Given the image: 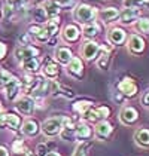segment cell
<instances>
[{
    "instance_id": "ab89813d",
    "label": "cell",
    "mask_w": 149,
    "mask_h": 156,
    "mask_svg": "<svg viewBox=\"0 0 149 156\" xmlns=\"http://www.w3.org/2000/svg\"><path fill=\"white\" fill-rule=\"evenodd\" d=\"M113 100H115V101H116L118 104H121V103H122V101L125 100V97L122 95V94H119V92H116V94L113 95Z\"/></svg>"
},
{
    "instance_id": "30bf717a",
    "label": "cell",
    "mask_w": 149,
    "mask_h": 156,
    "mask_svg": "<svg viewBox=\"0 0 149 156\" xmlns=\"http://www.w3.org/2000/svg\"><path fill=\"white\" fill-rule=\"evenodd\" d=\"M127 48H128V52L131 55H142L146 49V42L140 34H131L128 37Z\"/></svg>"
},
{
    "instance_id": "ee69618b",
    "label": "cell",
    "mask_w": 149,
    "mask_h": 156,
    "mask_svg": "<svg viewBox=\"0 0 149 156\" xmlns=\"http://www.w3.org/2000/svg\"><path fill=\"white\" fill-rule=\"evenodd\" d=\"M3 16V9H2V6H0V18Z\"/></svg>"
},
{
    "instance_id": "60d3db41",
    "label": "cell",
    "mask_w": 149,
    "mask_h": 156,
    "mask_svg": "<svg viewBox=\"0 0 149 156\" xmlns=\"http://www.w3.org/2000/svg\"><path fill=\"white\" fill-rule=\"evenodd\" d=\"M0 156H11L9 155V150L5 146H0Z\"/></svg>"
},
{
    "instance_id": "cb8c5ba5",
    "label": "cell",
    "mask_w": 149,
    "mask_h": 156,
    "mask_svg": "<svg viewBox=\"0 0 149 156\" xmlns=\"http://www.w3.org/2000/svg\"><path fill=\"white\" fill-rule=\"evenodd\" d=\"M25 0H6V5H5V16L6 18H11L13 13L20 12L21 9H23V6H24Z\"/></svg>"
},
{
    "instance_id": "603a6c76",
    "label": "cell",
    "mask_w": 149,
    "mask_h": 156,
    "mask_svg": "<svg viewBox=\"0 0 149 156\" xmlns=\"http://www.w3.org/2000/svg\"><path fill=\"white\" fill-rule=\"evenodd\" d=\"M61 74V69L58 66V62L55 61H48L43 67V76L49 80H57L58 76Z\"/></svg>"
},
{
    "instance_id": "9a60e30c",
    "label": "cell",
    "mask_w": 149,
    "mask_h": 156,
    "mask_svg": "<svg viewBox=\"0 0 149 156\" xmlns=\"http://www.w3.org/2000/svg\"><path fill=\"white\" fill-rule=\"evenodd\" d=\"M81 54L87 61H94L100 54V45L94 40H87L81 48Z\"/></svg>"
},
{
    "instance_id": "d4e9b609",
    "label": "cell",
    "mask_w": 149,
    "mask_h": 156,
    "mask_svg": "<svg viewBox=\"0 0 149 156\" xmlns=\"http://www.w3.org/2000/svg\"><path fill=\"white\" fill-rule=\"evenodd\" d=\"M91 107H94V103H93L91 100H78V101H74L73 106H72L74 113L81 115L82 118L87 115L88 110H89Z\"/></svg>"
},
{
    "instance_id": "e0dca14e",
    "label": "cell",
    "mask_w": 149,
    "mask_h": 156,
    "mask_svg": "<svg viewBox=\"0 0 149 156\" xmlns=\"http://www.w3.org/2000/svg\"><path fill=\"white\" fill-rule=\"evenodd\" d=\"M94 135V131L93 128L88 125L87 122H79L76 123L74 126V141H87V140H91V137Z\"/></svg>"
},
{
    "instance_id": "277c9868",
    "label": "cell",
    "mask_w": 149,
    "mask_h": 156,
    "mask_svg": "<svg viewBox=\"0 0 149 156\" xmlns=\"http://www.w3.org/2000/svg\"><path fill=\"white\" fill-rule=\"evenodd\" d=\"M42 134L45 137H55V135H60V132L63 129V116H54V118H48L42 123L40 126Z\"/></svg>"
},
{
    "instance_id": "3957f363",
    "label": "cell",
    "mask_w": 149,
    "mask_h": 156,
    "mask_svg": "<svg viewBox=\"0 0 149 156\" xmlns=\"http://www.w3.org/2000/svg\"><path fill=\"white\" fill-rule=\"evenodd\" d=\"M58 25H60V18L58 16L48 20V23H45L43 27H40V30L35 36V39L37 42H42V43L52 40V37L58 33Z\"/></svg>"
},
{
    "instance_id": "5bb4252c",
    "label": "cell",
    "mask_w": 149,
    "mask_h": 156,
    "mask_svg": "<svg viewBox=\"0 0 149 156\" xmlns=\"http://www.w3.org/2000/svg\"><path fill=\"white\" fill-rule=\"evenodd\" d=\"M66 73L70 76V77H73L76 80H81L82 77H84V64H82V61L79 57H73L70 62L67 64V69H66Z\"/></svg>"
},
{
    "instance_id": "44dd1931",
    "label": "cell",
    "mask_w": 149,
    "mask_h": 156,
    "mask_svg": "<svg viewBox=\"0 0 149 156\" xmlns=\"http://www.w3.org/2000/svg\"><path fill=\"white\" fill-rule=\"evenodd\" d=\"M119 13L121 12H119V9H118V8H115V6H107V8L101 9L97 16H99L103 23L109 24V23H113V21L119 20Z\"/></svg>"
},
{
    "instance_id": "d6986e66",
    "label": "cell",
    "mask_w": 149,
    "mask_h": 156,
    "mask_svg": "<svg viewBox=\"0 0 149 156\" xmlns=\"http://www.w3.org/2000/svg\"><path fill=\"white\" fill-rule=\"evenodd\" d=\"M61 37H63V40L67 42V43H74V42H78L79 37H81V30H79L78 25L69 24L63 28Z\"/></svg>"
},
{
    "instance_id": "7402d4cb",
    "label": "cell",
    "mask_w": 149,
    "mask_h": 156,
    "mask_svg": "<svg viewBox=\"0 0 149 156\" xmlns=\"http://www.w3.org/2000/svg\"><path fill=\"white\" fill-rule=\"evenodd\" d=\"M54 57H55L57 62L67 66L70 62V60L73 58V52H72V49L69 48V46H58V48L55 49Z\"/></svg>"
},
{
    "instance_id": "83f0119b",
    "label": "cell",
    "mask_w": 149,
    "mask_h": 156,
    "mask_svg": "<svg viewBox=\"0 0 149 156\" xmlns=\"http://www.w3.org/2000/svg\"><path fill=\"white\" fill-rule=\"evenodd\" d=\"M31 20L36 23V24H45V23H48V15H46V11H45V8L43 6H36V8H33L31 9Z\"/></svg>"
},
{
    "instance_id": "f1b7e54d",
    "label": "cell",
    "mask_w": 149,
    "mask_h": 156,
    "mask_svg": "<svg viewBox=\"0 0 149 156\" xmlns=\"http://www.w3.org/2000/svg\"><path fill=\"white\" fill-rule=\"evenodd\" d=\"M52 97H64V98L72 100V98H74V91L72 88L64 86L60 82H57V86H55V91H54V95Z\"/></svg>"
},
{
    "instance_id": "836d02e7",
    "label": "cell",
    "mask_w": 149,
    "mask_h": 156,
    "mask_svg": "<svg viewBox=\"0 0 149 156\" xmlns=\"http://www.w3.org/2000/svg\"><path fill=\"white\" fill-rule=\"evenodd\" d=\"M87 150H88V143H82L74 149V152L72 156H88Z\"/></svg>"
},
{
    "instance_id": "ffe728a7",
    "label": "cell",
    "mask_w": 149,
    "mask_h": 156,
    "mask_svg": "<svg viewBox=\"0 0 149 156\" xmlns=\"http://www.w3.org/2000/svg\"><path fill=\"white\" fill-rule=\"evenodd\" d=\"M21 131H23V134H24L25 137L35 138L37 134H39L40 128H39L37 120H35L33 118H27V119L23 122V125H21Z\"/></svg>"
},
{
    "instance_id": "6da1fadb",
    "label": "cell",
    "mask_w": 149,
    "mask_h": 156,
    "mask_svg": "<svg viewBox=\"0 0 149 156\" xmlns=\"http://www.w3.org/2000/svg\"><path fill=\"white\" fill-rule=\"evenodd\" d=\"M0 85L5 88V94L9 101L16 100V97L21 92V80L16 76H13L12 73L3 69L0 70Z\"/></svg>"
},
{
    "instance_id": "ba28073f",
    "label": "cell",
    "mask_w": 149,
    "mask_h": 156,
    "mask_svg": "<svg viewBox=\"0 0 149 156\" xmlns=\"http://www.w3.org/2000/svg\"><path fill=\"white\" fill-rule=\"evenodd\" d=\"M112 51H113V46L109 42L100 45V54H99V58H97V66H99L100 70H103V72L109 70L111 60H112Z\"/></svg>"
},
{
    "instance_id": "f6af8a7d",
    "label": "cell",
    "mask_w": 149,
    "mask_h": 156,
    "mask_svg": "<svg viewBox=\"0 0 149 156\" xmlns=\"http://www.w3.org/2000/svg\"><path fill=\"white\" fill-rule=\"evenodd\" d=\"M145 5H149V0H145Z\"/></svg>"
},
{
    "instance_id": "2e32d148",
    "label": "cell",
    "mask_w": 149,
    "mask_h": 156,
    "mask_svg": "<svg viewBox=\"0 0 149 156\" xmlns=\"http://www.w3.org/2000/svg\"><path fill=\"white\" fill-rule=\"evenodd\" d=\"M15 106L18 108V112L24 116H31L35 108H36V104H35V100L31 97H21L15 101Z\"/></svg>"
},
{
    "instance_id": "1f68e13d",
    "label": "cell",
    "mask_w": 149,
    "mask_h": 156,
    "mask_svg": "<svg viewBox=\"0 0 149 156\" xmlns=\"http://www.w3.org/2000/svg\"><path fill=\"white\" fill-rule=\"evenodd\" d=\"M12 152L15 156H24L28 150H27V146H25L24 140H21V138H16V140H13L12 143Z\"/></svg>"
},
{
    "instance_id": "4dcf8cb0",
    "label": "cell",
    "mask_w": 149,
    "mask_h": 156,
    "mask_svg": "<svg viewBox=\"0 0 149 156\" xmlns=\"http://www.w3.org/2000/svg\"><path fill=\"white\" fill-rule=\"evenodd\" d=\"M45 8V11H46V15H48V18H55V16H58L60 12H61V8L54 2V0H49V2H46V5L43 6Z\"/></svg>"
},
{
    "instance_id": "7bdbcfd3",
    "label": "cell",
    "mask_w": 149,
    "mask_h": 156,
    "mask_svg": "<svg viewBox=\"0 0 149 156\" xmlns=\"http://www.w3.org/2000/svg\"><path fill=\"white\" fill-rule=\"evenodd\" d=\"M24 156H37V155H33V153H31V152H30V150H28V152H27V153H25Z\"/></svg>"
},
{
    "instance_id": "b9f144b4",
    "label": "cell",
    "mask_w": 149,
    "mask_h": 156,
    "mask_svg": "<svg viewBox=\"0 0 149 156\" xmlns=\"http://www.w3.org/2000/svg\"><path fill=\"white\" fill-rule=\"evenodd\" d=\"M45 156H61V155H60L58 152H55V150H49V152H48Z\"/></svg>"
},
{
    "instance_id": "8fae6325",
    "label": "cell",
    "mask_w": 149,
    "mask_h": 156,
    "mask_svg": "<svg viewBox=\"0 0 149 156\" xmlns=\"http://www.w3.org/2000/svg\"><path fill=\"white\" fill-rule=\"evenodd\" d=\"M127 31L121 27H112L111 30L107 31V42L111 43L112 46H121L127 42Z\"/></svg>"
},
{
    "instance_id": "74e56055",
    "label": "cell",
    "mask_w": 149,
    "mask_h": 156,
    "mask_svg": "<svg viewBox=\"0 0 149 156\" xmlns=\"http://www.w3.org/2000/svg\"><path fill=\"white\" fill-rule=\"evenodd\" d=\"M142 106L149 108V91H146V92L142 95Z\"/></svg>"
},
{
    "instance_id": "8992f818",
    "label": "cell",
    "mask_w": 149,
    "mask_h": 156,
    "mask_svg": "<svg viewBox=\"0 0 149 156\" xmlns=\"http://www.w3.org/2000/svg\"><path fill=\"white\" fill-rule=\"evenodd\" d=\"M13 55L18 62H23V61L30 60V58H37L40 55V49L33 46V45H21L15 49Z\"/></svg>"
},
{
    "instance_id": "484cf974",
    "label": "cell",
    "mask_w": 149,
    "mask_h": 156,
    "mask_svg": "<svg viewBox=\"0 0 149 156\" xmlns=\"http://www.w3.org/2000/svg\"><path fill=\"white\" fill-rule=\"evenodd\" d=\"M82 34L87 40H93L94 37H97L100 34V24L97 21H93L89 24H85L82 28Z\"/></svg>"
},
{
    "instance_id": "d590c367",
    "label": "cell",
    "mask_w": 149,
    "mask_h": 156,
    "mask_svg": "<svg viewBox=\"0 0 149 156\" xmlns=\"http://www.w3.org/2000/svg\"><path fill=\"white\" fill-rule=\"evenodd\" d=\"M61 9H67V8H72L74 6V3H76V0H54Z\"/></svg>"
},
{
    "instance_id": "8d00e7d4",
    "label": "cell",
    "mask_w": 149,
    "mask_h": 156,
    "mask_svg": "<svg viewBox=\"0 0 149 156\" xmlns=\"http://www.w3.org/2000/svg\"><path fill=\"white\" fill-rule=\"evenodd\" d=\"M20 42H21V45H31V34L24 33L23 36L20 37Z\"/></svg>"
},
{
    "instance_id": "52a82bcc",
    "label": "cell",
    "mask_w": 149,
    "mask_h": 156,
    "mask_svg": "<svg viewBox=\"0 0 149 156\" xmlns=\"http://www.w3.org/2000/svg\"><path fill=\"white\" fill-rule=\"evenodd\" d=\"M109 116H111V108L107 107V106H104V104H101V106L91 107L84 118H85L88 122H96V123H99L100 120H106Z\"/></svg>"
},
{
    "instance_id": "7a4b0ae2",
    "label": "cell",
    "mask_w": 149,
    "mask_h": 156,
    "mask_svg": "<svg viewBox=\"0 0 149 156\" xmlns=\"http://www.w3.org/2000/svg\"><path fill=\"white\" fill-rule=\"evenodd\" d=\"M97 15H99L97 9L94 6H91V5H87V3L78 5L73 11V18L78 23H81V24H84V25L93 23Z\"/></svg>"
},
{
    "instance_id": "5b68a950",
    "label": "cell",
    "mask_w": 149,
    "mask_h": 156,
    "mask_svg": "<svg viewBox=\"0 0 149 156\" xmlns=\"http://www.w3.org/2000/svg\"><path fill=\"white\" fill-rule=\"evenodd\" d=\"M116 89L119 94H122L125 98H133L139 94V88H137L136 82L131 77H122L118 83H116Z\"/></svg>"
},
{
    "instance_id": "bcb514c9",
    "label": "cell",
    "mask_w": 149,
    "mask_h": 156,
    "mask_svg": "<svg viewBox=\"0 0 149 156\" xmlns=\"http://www.w3.org/2000/svg\"><path fill=\"white\" fill-rule=\"evenodd\" d=\"M36 2H42V0H36Z\"/></svg>"
},
{
    "instance_id": "ac0fdd59",
    "label": "cell",
    "mask_w": 149,
    "mask_h": 156,
    "mask_svg": "<svg viewBox=\"0 0 149 156\" xmlns=\"http://www.w3.org/2000/svg\"><path fill=\"white\" fill-rule=\"evenodd\" d=\"M142 15V9L140 8H125L122 12L119 13V23L121 24H133L134 21H137Z\"/></svg>"
},
{
    "instance_id": "7dc6e473",
    "label": "cell",
    "mask_w": 149,
    "mask_h": 156,
    "mask_svg": "<svg viewBox=\"0 0 149 156\" xmlns=\"http://www.w3.org/2000/svg\"><path fill=\"white\" fill-rule=\"evenodd\" d=\"M0 112H2V106H0Z\"/></svg>"
},
{
    "instance_id": "4fadbf2b",
    "label": "cell",
    "mask_w": 149,
    "mask_h": 156,
    "mask_svg": "<svg viewBox=\"0 0 149 156\" xmlns=\"http://www.w3.org/2000/svg\"><path fill=\"white\" fill-rule=\"evenodd\" d=\"M119 120L127 125V126H133L136 125V122L139 120V112L137 108H134L133 106H125L121 108L119 112Z\"/></svg>"
},
{
    "instance_id": "9c48e42d",
    "label": "cell",
    "mask_w": 149,
    "mask_h": 156,
    "mask_svg": "<svg viewBox=\"0 0 149 156\" xmlns=\"http://www.w3.org/2000/svg\"><path fill=\"white\" fill-rule=\"evenodd\" d=\"M23 125V120H21V116H18L16 113H5V112H0V128L3 126H8L11 128L12 131H16L20 129Z\"/></svg>"
},
{
    "instance_id": "7c38bea8",
    "label": "cell",
    "mask_w": 149,
    "mask_h": 156,
    "mask_svg": "<svg viewBox=\"0 0 149 156\" xmlns=\"http://www.w3.org/2000/svg\"><path fill=\"white\" fill-rule=\"evenodd\" d=\"M113 132V125L109 120H100L94 128V135L100 141H107Z\"/></svg>"
},
{
    "instance_id": "f546056e",
    "label": "cell",
    "mask_w": 149,
    "mask_h": 156,
    "mask_svg": "<svg viewBox=\"0 0 149 156\" xmlns=\"http://www.w3.org/2000/svg\"><path fill=\"white\" fill-rule=\"evenodd\" d=\"M21 64V69L24 72H28V73H37L39 69H40V61L39 58H30V60H25Z\"/></svg>"
},
{
    "instance_id": "e575fe53",
    "label": "cell",
    "mask_w": 149,
    "mask_h": 156,
    "mask_svg": "<svg viewBox=\"0 0 149 156\" xmlns=\"http://www.w3.org/2000/svg\"><path fill=\"white\" fill-rule=\"evenodd\" d=\"M124 8H142L145 5V0H124Z\"/></svg>"
},
{
    "instance_id": "4316f807",
    "label": "cell",
    "mask_w": 149,
    "mask_h": 156,
    "mask_svg": "<svg viewBox=\"0 0 149 156\" xmlns=\"http://www.w3.org/2000/svg\"><path fill=\"white\" fill-rule=\"evenodd\" d=\"M134 141L137 146L143 147V149H148L149 147V129L148 128H139L134 132Z\"/></svg>"
},
{
    "instance_id": "f35d334b",
    "label": "cell",
    "mask_w": 149,
    "mask_h": 156,
    "mask_svg": "<svg viewBox=\"0 0 149 156\" xmlns=\"http://www.w3.org/2000/svg\"><path fill=\"white\" fill-rule=\"evenodd\" d=\"M6 52H8V48H6V45L3 43V42H0V60L6 55Z\"/></svg>"
},
{
    "instance_id": "d6a6232c",
    "label": "cell",
    "mask_w": 149,
    "mask_h": 156,
    "mask_svg": "<svg viewBox=\"0 0 149 156\" xmlns=\"http://www.w3.org/2000/svg\"><path fill=\"white\" fill-rule=\"evenodd\" d=\"M136 30L142 34H149V18H139L136 21Z\"/></svg>"
}]
</instances>
